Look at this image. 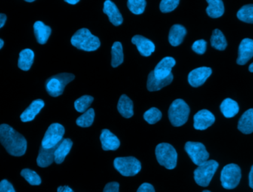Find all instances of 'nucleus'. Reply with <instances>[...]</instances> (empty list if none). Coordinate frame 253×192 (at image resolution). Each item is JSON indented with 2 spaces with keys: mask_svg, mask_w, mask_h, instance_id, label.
Listing matches in <instances>:
<instances>
[{
  "mask_svg": "<svg viewBox=\"0 0 253 192\" xmlns=\"http://www.w3.org/2000/svg\"><path fill=\"white\" fill-rule=\"evenodd\" d=\"M0 143L9 154L15 157H20L26 152V140L9 125H0Z\"/></svg>",
  "mask_w": 253,
  "mask_h": 192,
  "instance_id": "1",
  "label": "nucleus"
},
{
  "mask_svg": "<svg viewBox=\"0 0 253 192\" xmlns=\"http://www.w3.org/2000/svg\"><path fill=\"white\" fill-rule=\"evenodd\" d=\"M73 46L84 51H95L100 47V41L96 36L93 35L87 28H82L74 34L71 38Z\"/></svg>",
  "mask_w": 253,
  "mask_h": 192,
  "instance_id": "2",
  "label": "nucleus"
},
{
  "mask_svg": "<svg viewBox=\"0 0 253 192\" xmlns=\"http://www.w3.org/2000/svg\"><path fill=\"white\" fill-rule=\"evenodd\" d=\"M190 107L182 99H176L171 104L168 110L169 121L174 126H181L188 120Z\"/></svg>",
  "mask_w": 253,
  "mask_h": 192,
  "instance_id": "3",
  "label": "nucleus"
},
{
  "mask_svg": "<svg viewBox=\"0 0 253 192\" xmlns=\"http://www.w3.org/2000/svg\"><path fill=\"white\" fill-rule=\"evenodd\" d=\"M156 156L159 164L165 166L166 169L171 170L176 166L178 154L170 144L162 143L157 145Z\"/></svg>",
  "mask_w": 253,
  "mask_h": 192,
  "instance_id": "4",
  "label": "nucleus"
},
{
  "mask_svg": "<svg viewBox=\"0 0 253 192\" xmlns=\"http://www.w3.org/2000/svg\"><path fill=\"white\" fill-rule=\"evenodd\" d=\"M218 168V163L215 160H207L198 166L194 171V179L198 185L202 187L209 186L212 177Z\"/></svg>",
  "mask_w": 253,
  "mask_h": 192,
  "instance_id": "5",
  "label": "nucleus"
},
{
  "mask_svg": "<svg viewBox=\"0 0 253 192\" xmlns=\"http://www.w3.org/2000/svg\"><path fill=\"white\" fill-rule=\"evenodd\" d=\"M74 78L75 77L74 74H67V73L53 76L46 81V90L50 96L53 97L61 96L63 93L65 86L71 82Z\"/></svg>",
  "mask_w": 253,
  "mask_h": 192,
  "instance_id": "6",
  "label": "nucleus"
},
{
  "mask_svg": "<svg viewBox=\"0 0 253 192\" xmlns=\"http://www.w3.org/2000/svg\"><path fill=\"white\" fill-rule=\"evenodd\" d=\"M242 178V171L238 165L231 163L223 168L221 172V185L226 190L236 188Z\"/></svg>",
  "mask_w": 253,
  "mask_h": 192,
  "instance_id": "7",
  "label": "nucleus"
},
{
  "mask_svg": "<svg viewBox=\"0 0 253 192\" xmlns=\"http://www.w3.org/2000/svg\"><path fill=\"white\" fill-rule=\"evenodd\" d=\"M114 167L123 176H135L141 171L139 160L134 157H117L114 161Z\"/></svg>",
  "mask_w": 253,
  "mask_h": 192,
  "instance_id": "8",
  "label": "nucleus"
},
{
  "mask_svg": "<svg viewBox=\"0 0 253 192\" xmlns=\"http://www.w3.org/2000/svg\"><path fill=\"white\" fill-rule=\"evenodd\" d=\"M65 135V128L59 123H52L44 134L42 147L45 149L53 148L62 141Z\"/></svg>",
  "mask_w": 253,
  "mask_h": 192,
  "instance_id": "9",
  "label": "nucleus"
},
{
  "mask_svg": "<svg viewBox=\"0 0 253 192\" xmlns=\"http://www.w3.org/2000/svg\"><path fill=\"white\" fill-rule=\"evenodd\" d=\"M184 149L191 158L192 161L197 166L205 163L209 158V153L202 143L188 141L186 143Z\"/></svg>",
  "mask_w": 253,
  "mask_h": 192,
  "instance_id": "10",
  "label": "nucleus"
},
{
  "mask_svg": "<svg viewBox=\"0 0 253 192\" xmlns=\"http://www.w3.org/2000/svg\"><path fill=\"white\" fill-rule=\"evenodd\" d=\"M212 74V70L208 67H202L193 70L188 75V82L192 87H199L203 85Z\"/></svg>",
  "mask_w": 253,
  "mask_h": 192,
  "instance_id": "11",
  "label": "nucleus"
},
{
  "mask_svg": "<svg viewBox=\"0 0 253 192\" xmlns=\"http://www.w3.org/2000/svg\"><path fill=\"white\" fill-rule=\"evenodd\" d=\"M195 129L198 130H205L212 126L215 122L214 115L208 110H202L198 112L193 117Z\"/></svg>",
  "mask_w": 253,
  "mask_h": 192,
  "instance_id": "12",
  "label": "nucleus"
},
{
  "mask_svg": "<svg viewBox=\"0 0 253 192\" xmlns=\"http://www.w3.org/2000/svg\"><path fill=\"white\" fill-rule=\"evenodd\" d=\"M175 65V60L172 57H165L156 65L153 71L155 77L158 79H164L172 73V68Z\"/></svg>",
  "mask_w": 253,
  "mask_h": 192,
  "instance_id": "13",
  "label": "nucleus"
},
{
  "mask_svg": "<svg viewBox=\"0 0 253 192\" xmlns=\"http://www.w3.org/2000/svg\"><path fill=\"white\" fill-rule=\"evenodd\" d=\"M253 57V40L245 38L241 41L239 47L237 64L245 65Z\"/></svg>",
  "mask_w": 253,
  "mask_h": 192,
  "instance_id": "14",
  "label": "nucleus"
},
{
  "mask_svg": "<svg viewBox=\"0 0 253 192\" xmlns=\"http://www.w3.org/2000/svg\"><path fill=\"white\" fill-rule=\"evenodd\" d=\"M131 41L132 44L136 46L137 49L141 56L148 57L155 51L154 43L142 36H134Z\"/></svg>",
  "mask_w": 253,
  "mask_h": 192,
  "instance_id": "15",
  "label": "nucleus"
},
{
  "mask_svg": "<svg viewBox=\"0 0 253 192\" xmlns=\"http://www.w3.org/2000/svg\"><path fill=\"white\" fill-rule=\"evenodd\" d=\"M103 11L108 15V19L113 25L119 26L123 24V16L117 6L111 0H106L104 3Z\"/></svg>",
  "mask_w": 253,
  "mask_h": 192,
  "instance_id": "16",
  "label": "nucleus"
},
{
  "mask_svg": "<svg viewBox=\"0 0 253 192\" xmlns=\"http://www.w3.org/2000/svg\"><path fill=\"white\" fill-rule=\"evenodd\" d=\"M100 141L102 143V147L105 151H114L119 149L120 146V141L119 138L113 134L111 131L105 129L102 131L100 135Z\"/></svg>",
  "mask_w": 253,
  "mask_h": 192,
  "instance_id": "17",
  "label": "nucleus"
},
{
  "mask_svg": "<svg viewBox=\"0 0 253 192\" xmlns=\"http://www.w3.org/2000/svg\"><path fill=\"white\" fill-rule=\"evenodd\" d=\"M172 80H173V75H172V74H171L169 77H167L166 78H164V79H158V78L155 77L153 71H151L150 74H149L148 78H147V90L150 92L158 91V90H160L161 89L163 88V87H166V86L171 84Z\"/></svg>",
  "mask_w": 253,
  "mask_h": 192,
  "instance_id": "18",
  "label": "nucleus"
},
{
  "mask_svg": "<svg viewBox=\"0 0 253 192\" xmlns=\"http://www.w3.org/2000/svg\"><path fill=\"white\" fill-rule=\"evenodd\" d=\"M44 102L41 99L35 100L31 105L21 114L20 119L22 122H29L34 120L44 107Z\"/></svg>",
  "mask_w": 253,
  "mask_h": 192,
  "instance_id": "19",
  "label": "nucleus"
},
{
  "mask_svg": "<svg viewBox=\"0 0 253 192\" xmlns=\"http://www.w3.org/2000/svg\"><path fill=\"white\" fill-rule=\"evenodd\" d=\"M72 146V141L69 138L62 139V141L58 144L54 153V161L57 164H60L65 160L66 156L69 154Z\"/></svg>",
  "mask_w": 253,
  "mask_h": 192,
  "instance_id": "20",
  "label": "nucleus"
},
{
  "mask_svg": "<svg viewBox=\"0 0 253 192\" xmlns=\"http://www.w3.org/2000/svg\"><path fill=\"white\" fill-rule=\"evenodd\" d=\"M56 147L50 149H45L40 147V153L37 157V163L40 167H47L54 161V153Z\"/></svg>",
  "mask_w": 253,
  "mask_h": 192,
  "instance_id": "21",
  "label": "nucleus"
},
{
  "mask_svg": "<svg viewBox=\"0 0 253 192\" xmlns=\"http://www.w3.org/2000/svg\"><path fill=\"white\" fill-rule=\"evenodd\" d=\"M34 29L37 41L41 44H45L51 34V28L41 21H37L34 23Z\"/></svg>",
  "mask_w": 253,
  "mask_h": 192,
  "instance_id": "22",
  "label": "nucleus"
},
{
  "mask_svg": "<svg viewBox=\"0 0 253 192\" xmlns=\"http://www.w3.org/2000/svg\"><path fill=\"white\" fill-rule=\"evenodd\" d=\"M238 129L242 133L251 134L253 132V109L247 110L239 120Z\"/></svg>",
  "mask_w": 253,
  "mask_h": 192,
  "instance_id": "23",
  "label": "nucleus"
},
{
  "mask_svg": "<svg viewBox=\"0 0 253 192\" xmlns=\"http://www.w3.org/2000/svg\"><path fill=\"white\" fill-rule=\"evenodd\" d=\"M187 34V30L181 25H172L169 33V44L174 47L179 45Z\"/></svg>",
  "mask_w": 253,
  "mask_h": 192,
  "instance_id": "24",
  "label": "nucleus"
},
{
  "mask_svg": "<svg viewBox=\"0 0 253 192\" xmlns=\"http://www.w3.org/2000/svg\"><path fill=\"white\" fill-rule=\"evenodd\" d=\"M117 109L119 113L126 118H129L133 115V104L130 98L126 95L120 97Z\"/></svg>",
  "mask_w": 253,
  "mask_h": 192,
  "instance_id": "25",
  "label": "nucleus"
},
{
  "mask_svg": "<svg viewBox=\"0 0 253 192\" xmlns=\"http://www.w3.org/2000/svg\"><path fill=\"white\" fill-rule=\"evenodd\" d=\"M34 59V53L31 49H24L19 53L18 67L24 71H29Z\"/></svg>",
  "mask_w": 253,
  "mask_h": 192,
  "instance_id": "26",
  "label": "nucleus"
},
{
  "mask_svg": "<svg viewBox=\"0 0 253 192\" xmlns=\"http://www.w3.org/2000/svg\"><path fill=\"white\" fill-rule=\"evenodd\" d=\"M221 113L224 115V117H233L239 113V107L238 103L231 98H226L221 103L220 106Z\"/></svg>",
  "mask_w": 253,
  "mask_h": 192,
  "instance_id": "27",
  "label": "nucleus"
},
{
  "mask_svg": "<svg viewBox=\"0 0 253 192\" xmlns=\"http://www.w3.org/2000/svg\"><path fill=\"white\" fill-rule=\"evenodd\" d=\"M208 7L206 11L211 18L221 17L224 13V5L222 0H207Z\"/></svg>",
  "mask_w": 253,
  "mask_h": 192,
  "instance_id": "28",
  "label": "nucleus"
},
{
  "mask_svg": "<svg viewBox=\"0 0 253 192\" xmlns=\"http://www.w3.org/2000/svg\"><path fill=\"white\" fill-rule=\"evenodd\" d=\"M111 65L113 68H117L124 62V53H123V44L120 41H116L111 48Z\"/></svg>",
  "mask_w": 253,
  "mask_h": 192,
  "instance_id": "29",
  "label": "nucleus"
},
{
  "mask_svg": "<svg viewBox=\"0 0 253 192\" xmlns=\"http://www.w3.org/2000/svg\"><path fill=\"white\" fill-rule=\"evenodd\" d=\"M211 45L218 50H224L227 47V42L223 33L220 30L215 29L211 38Z\"/></svg>",
  "mask_w": 253,
  "mask_h": 192,
  "instance_id": "30",
  "label": "nucleus"
},
{
  "mask_svg": "<svg viewBox=\"0 0 253 192\" xmlns=\"http://www.w3.org/2000/svg\"><path fill=\"white\" fill-rule=\"evenodd\" d=\"M95 112L93 109H89L77 118V124L81 127H89L94 120Z\"/></svg>",
  "mask_w": 253,
  "mask_h": 192,
  "instance_id": "31",
  "label": "nucleus"
},
{
  "mask_svg": "<svg viewBox=\"0 0 253 192\" xmlns=\"http://www.w3.org/2000/svg\"><path fill=\"white\" fill-rule=\"evenodd\" d=\"M237 17L242 22L253 24V4L244 5L238 11Z\"/></svg>",
  "mask_w": 253,
  "mask_h": 192,
  "instance_id": "32",
  "label": "nucleus"
},
{
  "mask_svg": "<svg viewBox=\"0 0 253 192\" xmlns=\"http://www.w3.org/2000/svg\"><path fill=\"white\" fill-rule=\"evenodd\" d=\"M93 101V98L90 96L80 97L74 102V107L79 113H84L87 111L90 104Z\"/></svg>",
  "mask_w": 253,
  "mask_h": 192,
  "instance_id": "33",
  "label": "nucleus"
},
{
  "mask_svg": "<svg viewBox=\"0 0 253 192\" xmlns=\"http://www.w3.org/2000/svg\"><path fill=\"white\" fill-rule=\"evenodd\" d=\"M21 175L25 178V181L32 186H39L41 184V178L37 172L29 169H25L21 172Z\"/></svg>",
  "mask_w": 253,
  "mask_h": 192,
  "instance_id": "34",
  "label": "nucleus"
},
{
  "mask_svg": "<svg viewBox=\"0 0 253 192\" xmlns=\"http://www.w3.org/2000/svg\"><path fill=\"white\" fill-rule=\"evenodd\" d=\"M162 112L156 107H152L144 113V118L150 124H154L162 118Z\"/></svg>",
  "mask_w": 253,
  "mask_h": 192,
  "instance_id": "35",
  "label": "nucleus"
},
{
  "mask_svg": "<svg viewBox=\"0 0 253 192\" xmlns=\"http://www.w3.org/2000/svg\"><path fill=\"white\" fill-rule=\"evenodd\" d=\"M145 0H127V7L132 13L135 15L141 14L145 10Z\"/></svg>",
  "mask_w": 253,
  "mask_h": 192,
  "instance_id": "36",
  "label": "nucleus"
},
{
  "mask_svg": "<svg viewBox=\"0 0 253 192\" xmlns=\"http://www.w3.org/2000/svg\"><path fill=\"white\" fill-rule=\"evenodd\" d=\"M180 0H162L160 10L162 13H169L175 10L179 4Z\"/></svg>",
  "mask_w": 253,
  "mask_h": 192,
  "instance_id": "37",
  "label": "nucleus"
},
{
  "mask_svg": "<svg viewBox=\"0 0 253 192\" xmlns=\"http://www.w3.org/2000/svg\"><path fill=\"white\" fill-rule=\"evenodd\" d=\"M207 44H208V43L205 40H197L193 43L192 49H193V51L196 52L198 54L202 55L206 51Z\"/></svg>",
  "mask_w": 253,
  "mask_h": 192,
  "instance_id": "38",
  "label": "nucleus"
},
{
  "mask_svg": "<svg viewBox=\"0 0 253 192\" xmlns=\"http://www.w3.org/2000/svg\"><path fill=\"white\" fill-rule=\"evenodd\" d=\"M0 192H16L13 186L7 180H2L0 182Z\"/></svg>",
  "mask_w": 253,
  "mask_h": 192,
  "instance_id": "39",
  "label": "nucleus"
},
{
  "mask_svg": "<svg viewBox=\"0 0 253 192\" xmlns=\"http://www.w3.org/2000/svg\"><path fill=\"white\" fill-rule=\"evenodd\" d=\"M120 184L117 182H111L107 184L103 192H120Z\"/></svg>",
  "mask_w": 253,
  "mask_h": 192,
  "instance_id": "40",
  "label": "nucleus"
},
{
  "mask_svg": "<svg viewBox=\"0 0 253 192\" xmlns=\"http://www.w3.org/2000/svg\"><path fill=\"white\" fill-rule=\"evenodd\" d=\"M137 192H155L154 187L151 184L144 183L140 186L139 188L137 190Z\"/></svg>",
  "mask_w": 253,
  "mask_h": 192,
  "instance_id": "41",
  "label": "nucleus"
},
{
  "mask_svg": "<svg viewBox=\"0 0 253 192\" xmlns=\"http://www.w3.org/2000/svg\"><path fill=\"white\" fill-rule=\"evenodd\" d=\"M7 16L4 13H0V28H2L5 24Z\"/></svg>",
  "mask_w": 253,
  "mask_h": 192,
  "instance_id": "42",
  "label": "nucleus"
},
{
  "mask_svg": "<svg viewBox=\"0 0 253 192\" xmlns=\"http://www.w3.org/2000/svg\"><path fill=\"white\" fill-rule=\"evenodd\" d=\"M58 192H74L69 187H60L58 188Z\"/></svg>",
  "mask_w": 253,
  "mask_h": 192,
  "instance_id": "43",
  "label": "nucleus"
},
{
  "mask_svg": "<svg viewBox=\"0 0 253 192\" xmlns=\"http://www.w3.org/2000/svg\"><path fill=\"white\" fill-rule=\"evenodd\" d=\"M249 184L250 187L253 189V165L249 174Z\"/></svg>",
  "mask_w": 253,
  "mask_h": 192,
  "instance_id": "44",
  "label": "nucleus"
},
{
  "mask_svg": "<svg viewBox=\"0 0 253 192\" xmlns=\"http://www.w3.org/2000/svg\"><path fill=\"white\" fill-rule=\"evenodd\" d=\"M64 1H66L68 4H77L80 0H64Z\"/></svg>",
  "mask_w": 253,
  "mask_h": 192,
  "instance_id": "45",
  "label": "nucleus"
},
{
  "mask_svg": "<svg viewBox=\"0 0 253 192\" xmlns=\"http://www.w3.org/2000/svg\"><path fill=\"white\" fill-rule=\"evenodd\" d=\"M249 71H250V72L253 73V62L249 66Z\"/></svg>",
  "mask_w": 253,
  "mask_h": 192,
  "instance_id": "46",
  "label": "nucleus"
},
{
  "mask_svg": "<svg viewBox=\"0 0 253 192\" xmlns=\"http://www.w3.org/2000/svg\"><path fill=\"white\" fill-rule=\"evenodd\" d=\"M3 45H4V41H3L2 39L0 38V49H1V47H3Z\"/></svg>",
  "mask_w": 253,
  "mask_h": 192,
  "instance_id": "47",
  "label": "nucleus"
},
{
  "mask_svg": "<svg viewBox=\"0 0 253 192\" xmlns=\"http://www.w3.org/2000/svg\"><path fill=\"white\" fill-rule=\"evenodd\" d=\"M25 1H28V2H32V1H35V0H25Z\"/></svg>",
  "mask_w": 253,
  "mask_h": 192,
  "instance_id": "48",
  "label": "nucleus"
},
{
  "mask_svg": "<svg viewBox=\"0 0 253 192\" xmlns=\"http://www.w3.org/2000/svg\"><path fill=\"white\" fill-rule=\"evenodd\" d=\"M202 192H211L208 191V190H205V191H204Z\"/></svg>",
  "mask_w": 253,
  "mask_h": 192,
  "instance_id": "49",
  "label": "nucleus"
}]
</instances>
